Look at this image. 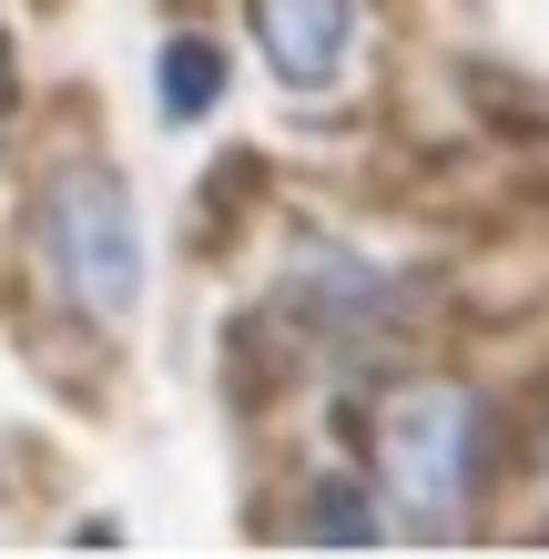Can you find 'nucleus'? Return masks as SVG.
Here are the masks:
<instances>
[{
    "label": "nucleus",
    "instance_id": "nucleus-1",
    "mask_svg": "<svg viewBox=\"0 0 549 559\" xmlns=\"http://www.w3.org/2000/svg\"><path fill=\"white\" fill-rule=\"evenodd\" d=\"M31 235H41L51 254V275L61 295H72L82 316H133V295H143V235H133V193H122L112 163H51V183H41V204H31Z\"/></svg>",
    "mask_w": 549,
    "mask_h": 559
},
{
    "label": "nucleus",
    "instance_id": "nucleus-2",
    "mask_svg": "<svg viewBox=\"0 0 549 559\" xmlns=\"http://www.w3.org/2000/svg\"><path fill=\"white\" fill-rule=\"evenodd\" d=\"M478 457H489V417H478L468 386H397L377 417V468L386 488L428 519V530H447V519L468 509V488H478Z\"/></svg>",
    "mask_w": 549,
    "mask_h": 559
},
{
    "label": "nucleus",
    "instance_id": "nucleus-3",
    "mask_svg": "<svg viewBox=\"0 0 549 559\" xmlns=\"http://www.w3.org/2000/svg\"><path fill=\"white\" fill-rule=\"evenodd\" d=\"M244 21L285 92H326L346 72V41H357V0H244Z\"/></svg>",
    "mask_w": 549,
    "mask_h": 559
},
{
    "label": "nucleus",
    "instance_id": "nucleus-4",
    "mask_svg": "<svg viewBox=\"0 0 549 559\" xmlns=\"http://www.w3.org/2000/svg\"><path fill=\"white\" fill-rule=\"evenodd\" d=\"M214 92H224V51L214 41H164V82H153V103H164V122H204L214 112Z\"/></svg>",
    "mask_w": 549,
    "mask_h": 559
},
{
    "label": "nucleus",
    "instance_id": "nucleus-5",
    "mask_svg": "<svg viewBox=\"0 0 549 559\" xmlns=\"http://www.w3.org/2000/svg\"><path fill=\"white\" fill-rule=\"evenodd\" d=\"M306 530H315V539H377V509L357 499V488H326V499L306 509Z\"/></svg>",
    "mask_w": 549,
    "mask_h": 559
},
{
    "label": "nucleus",
    "instance_id": "nucleus-6",
    "mask_svg": "<svg viewBox=\"0 0 549 559\" xmlns=\"http://www.w3.org/2000/svg\"><path fill=\"white\" fill-rule=\"evenodd\" d=\"M539 478H549V427H539Z\"/></svg>",
    "mask_w": 549,
    "mask_h": 559
}]
</instances>
